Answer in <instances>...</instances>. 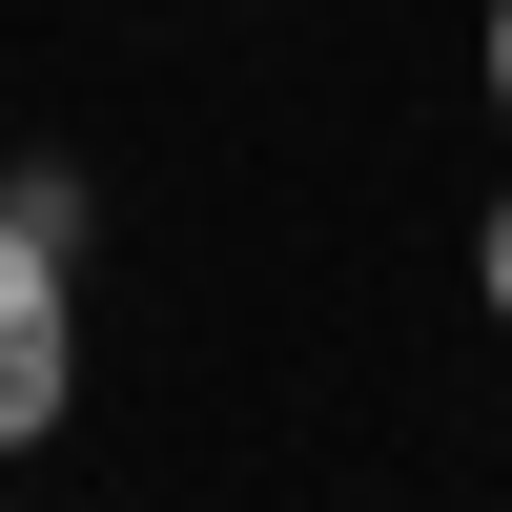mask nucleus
Here are the masks:
<instances>
[{"mask_svg":"<svg viewBox=\"0 0 512 512\" xmlns=\"http://www.w3.org/2000/svg\"><path fill=\"white\" fill-rule=\"evenodd\" d=\"M62 267H82V185L21 164V185H0V451H41V431L82 410V308H62Z\"/></svg>","mask_w":512,"mask_h":512,"instance_id":"nucleus-1","label":"nucleus"},{"mask_svg":"<svg viewBox=\"0 0 512 512\" xmlns=\"http://www.w3.org/2000/svg\"><path fill=\"white\" fill-rule=\"evenodd\" d=\"M472 287H492V328H512V205H492V226H472Z\"/></svg>","mask_w":512,"mask_h":512,"instance_id":"nucleus-2","label":"nucleus"},{"mask_svg":"<svg viewBox=\"0 0 512 512\" xmlns=\"http://www.w3.org/2000/svg\"><path fill=\"white\" fill-rule=\"evenodd\" d=\"M492 103H512V0H492Z\"/></svg>","mask_w":512,"mask_h":512,"instance_id":"nucleus-3","label":"nucleus"}]
</instances>
